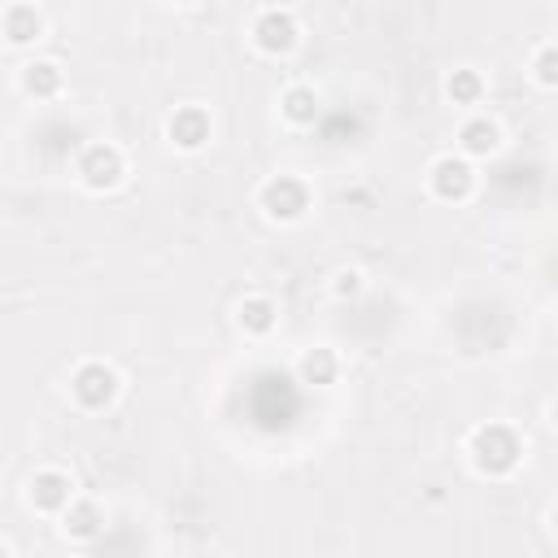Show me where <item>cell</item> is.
I'll list each match as a JSON object with an SVG mask.
<instances>
[{"label": "cell", "instance_id": "obj_1", "mask_svg": "<svg viewBox=\"0 0 558 558\" xmlns=\"http://www.w3.org/2000/svg\"><path fill=\"white\" fill-rule=\"evenodd\" d=\"M471 462L480 475L501 480L523 462V440L510 423H484L471 432Z\"/></svg>", "mask_w": 558, "mask_h": 558}, {"label": "cell", "instance_id": "obj_2", "mask_svg": "<svg viewBox=\"0 0 558 558\" xmlns=\"http://www.w3.org/2000/svg\"><path fill=\"white\" fill-rule=\"evenodd\" d=\"M257 205H262V214H266L270 222H296V218H305V209H310V187H305V179H296V174H275V179L262 183Z\"/></svg>", "mask_w": 558, "mask_h": 558}, {"label": "cell", "instance_id": "obj_3", "mask_svg": "<svg viewBox=\"0 0 558 558\" xmlns=\"http://www.w3.org/2000/svg\"><path fill=\"white\" fill-rule=\"evenodd\" d=\"M296 39H301V26H296L292 9L270 4V9H262V13L253 17V44H257L266 57H288V52L296 48Z\"/></svg>", "mask_w": 558, "mask_h": 558}, {"label": "cell", "instance_id": "obj_4", "mask_svg": "<svg viewBox=\"0 0 558 558\" xmlns=\"http://www.w3.org/2000/svg\"><path fill=\"white\" fill-rule=\"evenodd\" d=\"M70 397L83 405V410H105L113 405L118 397V371L109 362H83L74 375H70Z\"/></svg>", "mask_w": 558, "mask_h": 558}, {"label": "cell", "instance_id": "obj_5", "mask_svg": "<svg viewBox=\"0 0 558 558\" xmlns=\"http://www.w3.org/2000/svg\"><path fill=\"white\" fill-rule=\"evenodd\" d=\"M122 174H126V161H122V153L113 144H87L78 153V179H83V187L109 192V187L122 183Z\"/></svg>", "mask_w": 558, "mask_h": 558}, {"label": "cell", "instance_id": "obj_6", "mask_svg": "<svg viewBox=\"0 0 558 558\" xmlns=\"http://www.w3.org/2000/svg\"><path fill=\"white\" fill-rule=\"evenodd\" d=\"M427 183H432V196L436 201H466L475 192V170L466 157H436L432 170H427Z\"/></svg>", "mask_w": 558, "mask_h": 558}, {"label": "cell", "instance_id": "obj_7", "mask_svg": "<svg viewBox=\"0 0 558 558\" xmlns=\"http://www.w3.org/2000/svg\"><path fill=\"white\" fill-rule=\"evenodd\" d=\"M166 135H170V144H174V148L196 153V148H205V144H209L214 122H209V113H205L201 105H179V109L170 113V122H166Z\"/></svg>", "mask_w": 558, "mask_h": 558}, {"label": "cell", "instance_id": "obj_8", "mask_svg": "<svg viewBox=\"0 0 558 558\" xmlns=\"http://www.w3.org/2000/svg\"><path fill=\"white\" fill-rule=\"evenodd\" d=\"M26 497H31V506L44 510V514H65L70 501H74V484H70L65 471H52V466H48V471H35V475H31Z\"/></svg>", "mask_w": 558, "mask_h": 558}, {"label": "cell", "instance_id": "obj_9", "mask_svg": "<svg viewBox=\"0 0 558 558\" xmlns=\"http://www.w3.org/2000/svg\"><path fill=\"white\" fill-rule=\"evenodd\" d=\"M0 31H4V39L17 48V44H31V39H39L44 35V13L35 9V4H9L4 13H0Z\"/></svg>", "mask_w": 558, "mask_h": 558}, {"label": "cell", "instance_id": "obj_10", "mask_svg": "<svg viewBox=\"0 0 558 558\" xmlns=\"http://www.w3.org/2000/svg\"><path fill=\"white\" fill-rule=\"evenodd\" d=\"M100 527H105V510H100L92 497L70 501V510L61 514V532H65L70 541H92V536H100Z\"/></svg>", "mask_w": 558, "mask_h": 558}, {"label": "cell", "instance_id": "obj_11", "mask_svg": "<svg viewBox=\"0 0 558 558\" xmlns=\"http://www.w3.org/2000/svg\"><path fill=\"white\" fill-rule=\"evenodd\" d=\"M296 375H301V384L327 388V384H336V375H340V357H336L327 344H314V349H305V353H301Z\"/></svg>", "mask_w": 558, "mask_h": 558}, {"label": "cell", "instance_id": "obj_12", "mask_svg": "<svg viewBox=\"0 0 558 558\" xmlns=\"http://www.w3.org/2000/svg\"><path fill=\"white\" fill-rule=\"evenodd\" d=\"M458 144H462L466 157H488V153L501 148V131H497L493 118H466L462 131H458Z\"/></svg>", "mask_w": 558, "mask_h": 558}, {"label": "cell", "instance_id": "obj_13", "mask_svg": "<svg viewBox=\"0 0 558 558\" xmlns=\"http://www.w3.org/2000/svg\"><path fill=\"white\" fill-rule=\"evenodd\" d=\"M61 83H65V74H61L57 61H31V65H22V92L35 96V100H52L61 92Z\"/></svg>", "mask_w": 558, "mask_h": 558}, {"label": "cell", "instance_id": "obj_14", "mask_svg": "<svg viewBox=\"0 0 558 558\" xmlns=\"http://www.w3.org/2000/svg\"><path fill=\"white\" fill-rule=\"evenodd\" d=\"M279 113H283L292 126H314V118H318V92L305 87V83H292V87L279 96Z\"/></svg>", "mask_w": 558, "mask_h": 558}, {"label": "cell", "instance_id": "obj_15", "mask_svg": "<svg viewBox=\"0 0 558 558\" xmlns=\"http://www.w3.org/2000/svg\"><path fill=\"white\" fill-rule=\"evenodd\" d=\"M235 318H240V327L248 336H270L275 323H279V305L270 296H244L240 310H235Z\"/></svg>", "mask_w": 558, "mask_h": 558}, {"label": "cell", "instance_id": "obj_16", "mask_svg": "<svg viewBox=\"0 0 558 558\" xmlns=\"http://www.w3.org/2000/svg\"><path fill=\"white\" fill-rule=\"evenodd\" d=\"M445 96H449L453 105H480V96H484V78H480V70H471V65L453 70V74L445 78Z\"/></svg>", "mask_w": 558, "mask_h": 558}, {"label": "cell", "instance_id": "obj_17", "mask_svg": "<svg viewBox=\"0 0 558 558\" xmlns=\"http://www.w3.org/2000/svg\"><path fill=\"white\" fill-rule=\"evenodd\" d=\"M532 74L541 87H558V44H545L536 57H532Z\"/></svg>", "mask_w": 558, "mask_h": 558}, {"label": "cell", "instance_id": "obj_18", "mask_svg": "<svg viewBox=\"0 0 558 558\" xmlns=\"http://www.w3.org/2000/svg\"><path fill=\"white\" fill-rule=\"evenodd\" d=\"M336 292H340V296L362 292V275H357V270H340V275H336Z\"/></svg>", "mask_w": 558, "mask_h": 558}, {"label": "cell", "instance_id": "obj_19", "mask_svg": "<svg viewBox=\"0 0 558 558\" xmlns=\"http://www.w3.org/2000/svg\"><path fill=\"white\" fill-rule=\"evenodd\" d=\"M549 418H554V423H558V397H554V405H549Z\"/></svg>", "mask_w": 558, "mask_h": 558}, {"label": "cell", "instance_id": "obj_20", "mask_svg": "<svg viewBox=\"0 0 558 558\" xmlns=\"http://www.w3.org/2000/svg\"><path fill=\"white\" fill-rule=\"evenodd\" d=\"M554 532H558V506H554Z\"/></svg>", "mask_w": 558, "mask_h": 558}]
</instances>
